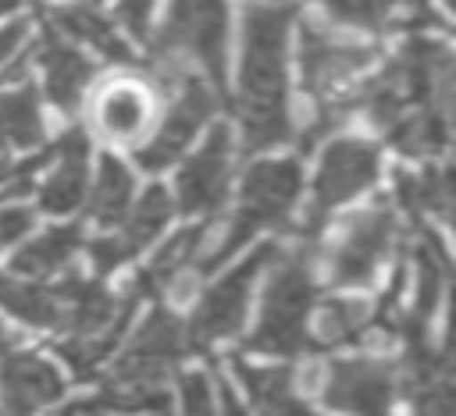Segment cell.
I'll use <instances>...</instances> for the list:
<instances>
[{
  "label": "cell",
  "mask_w": 456,
  "mask_h": 416,
  "mask_svg": "<svg viewBox=\"0 0 456 416\" xmlns=\"http://www.w3.org/2000/svg\"><path fill=\"white\" fill-rule=\"evenodd\" d=\"M289 28L292 4H256L242 18V64L235 114L242 149H271L292 135L289 121Z\"/></svg>",
  "instance_id": "1"
},
{
  "label": "cell",
  "mask_w": 456,
  "mask_h": 416,
  "mask_svg": "<svg viewBox=\"0 0 456 416\" xmlns=\"http://www.w3.org/2000/svg\"><path fill=\"white\" fill-rule=\"evenodd\" d=\"M189 327L167 313V309H153L146 316V324L139 327L132 348L125 352V359L110 370V377L103 380V388L89 398V412L96 409H153V412H167V377L178 366V359L189 352Z\"/></svg>",
  "instance_id": "2"
},
{
  "label": "cell",
  "mask_w": 456,
  "mask_h": 416,
  "mask_svg": "<svg viewBox=\"0 0 456 416\" xmlns=\"http://www.w3.org/2000/svg\"><path fill=\"white\" fill-rule=\"evenodd\" d=\"M374 50L367 43H353L335 36L324 25L306 21L299 28V68H303V89L317 107V117L310 121L306 142L331 132L338 121H346L353 107V85L360 71L370 64Z\"/></svg>",
  "instance_id": "3"
},
{
  "label": "cell",
  "mask_w": 456,
  "mask_h": 416,
  "mask_svg": "<svg viewBox=\"0 0 456 416\" xmlns=\"http://www.w3.org/2000/svg\"><path fill=\"white\" fill-rule=\"evenodd\" d=\"M157 60L167 78L203 75L224 85L228 68V7L224 0H171L157 32Z\"/></svg>",
  "instance_id": "4"
},
{
  "label": "cell",
  "mask_w": 456,
  "mask_h": 416,
  "mask_svg": "<svg viewBox=\"0 0 456 416\" xmlns=\"http://www.w3.org/2000/svg\"><path fill=\"white\" fill-rule=\"evenodd\" d=\"M299 164L296 160H260L246 171L242 181V196H239V210L232 217L228 235L207 252L203 270L224 263L228 256H235L256 231L281 224L299 196Z\"/></svg>",
  "instance_id": "5"
},
{
  "label": "cell",
  "mask_w": 456,
  "mask_h": 416,
  "mask_svg": "<svg viewBox=\"0 0 456 416\" xmlns=\"http://www.w3.org/2000/svg\"><path fill=\"white\" fill-rule=\"evenodd\" d=\"M317 299L310 263L303 252H292L271 277L264 302H260V324L249 338V348L256 352H299L306 345V316Z\"/></svg>",
  "instance_id": "6"
},
{
  "label": "cell",
  "mask_w": 456,
  "mask_h": 416,
  "mask_svg": "<svg viewBox=\"0 0 456 416\" xmlns=\"http://www.w3.org/2000/svg\"><path fill=\"white\" fill-rule=\"evenodd\" d=\"M392 242H395V210L388 203L353 213L331 249V281L338 288L367 284L378 274Z\"/></svg>",
  "instance_id": "7"
},
{
  "label": "cell",
  "mask_w": 456,
  "mask_h": 416,
  "mask_svg": "<svg viewBox=\"0 0 456 416\" xmlns=\"http://www.w3.org/2000/svg\"><path fill=\"white\" fill-rule=\"evenodd\" d=\"M271 256H274V242L256 245V252H249L235 270H228L203 295V302L196 306L192 324H189V341L192 345H210V341H221V338L239 331V324L246 316V306H249L253 281H256V274L264 270V263Z\"/></svg>",
  "instance_id": "8"
},
{
  "label": "cell",
  "mask_w": 456,
  "mask_h": 416,
  "mask_svg": "<svg viewBox=\"0 0 456 416\" xmlns=\"http://www.w3.org/2000/svg\"><path fill=\"white\" fill-rule=\"evenodd\" d=\"M378 178V146L363 142V139H335L317 164V178H314V210H310V224H321V217L342 203H349L353 196H360L363 188H370Z\"/></svg>",
  "instance_id": "9"
},
{
  "label": "cell",
  "mask_w": 456,
  "mask_h": 416,
  "mask_svg": "<svg viewBox=\"0 0 456 416\" xmlns=\"http://www.w3.org/2000/svg\"><path fill=\"white\" fill-rule=\"evenodd\" d=\"M395 366L385 359H338L328 366L324 402L349 416H392Z\"/></svg>",
  "instance_id": "10"
},
{
  "label": "cell",
  "mask_w": 456,
  "mask_h": 416,
  "mask_svg": "<svg viewBox=\"0 0 456 416\" xmlns=\"http://www.w3.org/2000/svg\"><path fill=\"white\" fill-rule=\"evenodd\" d=\"M175 85H178V92H175L171 110L164 114V121H160L157 135L150 139V146L139 149V164L146 171L167 167L192 142V135L207 124V117L214 114V92L203 85L200 75H192V71L175 75Z\"/></svg>",
  "instance_id": "11"
},
{
  "label": "cell",
  "mask_w": 456,
  "mask_h": 416,
  "mask_svg": "<svg viewBox=\"0 0 456 416\" xmlns=\"http://www.w3.org/2000/svg\"><path fill=\"white\" fill-rule=\"evenodd\" d=\"M157 117V96L139 78H110L93 96V124L110 142H139Z\"/></svg>",
  "instance_id": "12"
},
{
  "label": "cell",
  "mask_w": 456,
  "mask_h": 416,
  "mask_svg": "<svg viewBox=\"0 0 456 416\" xmlns=\"http://www.w3.org/2000/svg\"><path fill=\"white\" fill-rule=\"evenodd\" d=\"M232 174V135L228 128H214L200 153L178 174V203L185 213H214L224 203Z\"/></svg>",
  "instance_id": "13"
},
{
  "label": "cell",
  "mask_w": 456,
  "mask_h": 416,
  "mask_svg": "<svg viewBox=\"0 0 456 416\" xmlns=\"http://www.w3.org/2000/svg\"><path fill=\"white\" fill-rule=\"evenodd\" d=\"M167 220H171V196H167L160 185L146 188L142 199L135 203V210L125 217L121 231L103 235V238H96V242L89 245V256H93L96 270H100V274H110L114 267H121V263H125L132 252H139Z\"/></svg>",
  "instance_id": "14"
},
{
  "label": "cell",
  "mask_w": 456,
  "mask_h": 416,
  "mask_svg": "<svg viewBox=\"0 0 456 416\" xmlns=\"http://www.w3.org/2000/svg\"><path fill=\"white\" fill-rule=\"evenodd\" d=\"M64 391L53 363L32 352H11L0 363V398L7 416H36L46 402H57Z\"/></svg>",
  "instance_id": "15"
},
{
  "label": "cell",
  "mask_w": 456,
  "mask_h": 416,
  "mask_svg": "<svg viewBox=\"0 0 456 416\" xmlns=\"http://www.w3.org/2000/svg\"><path fill=\"white\" fill-rule=\"evenodd\" d=\"M36 64L43 71L46 92L61 110H75L86 96V85L93 78V64L89 57L78 50V43H71L68 36H61L53 25L43 32V39L36 43Z\"/></svg>",
  "instance_id": "16"
},
{
  "label": "cell",
  "mask_w": 456,
  "mask_h": 416,
  "mask_svg": "<svg viewBox=\"0 0 456 416\" xmlns=\"http://www.w3.org/2000/svg\"><path fill=\"white\" fill-rule=\"evenodd\" d=\"M86 160H89V142L82 132H68L57 149H53V167L46 181L39 185V206L50 213H68L82 203L86 196Z\"/></svg>",
  "instance_id": "17"
},
{
  "label": "cell",
  "mask_w": 456,
  "mask_h": 416,
  "mask_svg": "<svg viewBox=\"0 0 456 416\" xmlns=\"http://www.w3.org/2000/svg\"><path fill=\"white\" fill-rule=\"evenodd\" d=\"M235 370L260 416H317L292 388V370L281 366H249L235 359Z\"/></svg>",
  "instance_id": "18"
},
{
  "label": "cell",
  "mask_w": 456,
  "mask_h": 416,
  "mask_svg": "<svg viewBox=\"0 0 456 416\" xmlns=\"http://www.w3.org/2000/svg\"><path fill=\"white\" fill-rule=\"evenodd\" d=\"M50 25H53L61 36H68L71 43H86V46H93L96 53H103V57H110V60H128L125 39H121V36L114 32V25H110L100 11H93V7H82V4L53 7Z\"/></svg>",
  "instance_id": "19"
},
{
  "label": "cell",
  "mask_w": 456,
  "mask_h": 416,
  "mask_svg": "<svg viewBox=\"0 0 456 416\" xmlns=\"http://www.w3.org/2000/svg\"><path fill=\"white\" fill-rule=\"evenodd\" d=\"M43 142V114L36 89L28 82L0 92V146L32 149Z\"/></svg>",
  "instance_id": "20"
},
{
  "label": "cell",
  "mask_w": 456,
  "mask_h": 416,
  "mask_svg": "<svg viewBox=\"0 0 456 416\" xmlns=\"http://www.w3.org/2000/svg\"><path fill=\"white\" fill-rule=\"evenodd\" d=\"M82 235L75 224L68 228H50L39 238H32L18 256H14V274L18 277H50L61 267H68V260L78 252Z\"/></svg>",
  "instance_id": "21"
},
{
  "label": "cell",
  "mask_w": 456,
  "mask_h": 416,
  "mask_svg": "<svg viewBox=\"0 0 456 416\" xmlns=\"http://www.w3.org/2000/svg\"><path fill=\"white\" fill-rule=\"evenodd\" d=\"M128 203H132V174L125 171L121 160L103 156L93 196H89V217L96 224H118L128 213Z\"/></svg>",
  "instance_id": "22"
},
{
  "label": "cell",
  "mask_w": 456,
  "mask_h": 416,
  "mask_svg": "<svg viewBox=\"0 0 456 416\" xmlns=\"http://www.w3.org/2000/svg\"><path fill=\"white\" fill-rule=\"evenodd\" d=\"M203 242V231L200 228H185L171 245H164L157 252V260L139 274V292H160L164 284H171V277L189 263L196 260V245Z\"/></svg>",
  "instance_id": "23"
},
{
  "label": "cell",
  "mask_w": 456,
  "mask_h": 416,
  "mask_svg": "<svg viewBox=\"0 0 456 416\" xmlns=\"http://www.w3.org/2000/svg\"><path fill=\"white\" fill-rule=\"evenodd\" d=\"M370 324V309L353 299H331L317 309V345H338L356 338Z\"/></svg>",
  "instance_id": "24"
},
{
  "label": "cell",
  "mask_w": 456,
  "mask_h": 416,
  "mask_svg": "<svg viewBox=\"0 0 456 416\" xmlns=\"http://www.w3.org/2000/svg\"><path fill=\"white\" fill-rule=\"evenodd\" d=\"M331 18L353 28H381L395 14V0H317Z\"/></svg>",
  "instance_id": "25"
},
{
  "label": "cell",
  "mask_w": 456,
  "mask_h": 416,
  "mask_svg": "<svg viewBox=\"0 0 456 416\" xmlns=\"http://www.w3.org/2000/svg\"><path fill=\"white\" fill-rule=\"evenodd\" d=\"M178 398L182 416H214V388L203 373H185L178 380Z\"/></svg>",
  "instance_id": "26"
},
{
  "label": "cell",
  "mask_w": 456,
  "mask_h": 416,
  "mask_svg": "<svg viewBox=\"0 0 456 416\" xmlns=\"http://www.w3.org/2000/svg\"><path fill=\"white\" fill-rule=\"evenodd\" d=\"M25 231H32V213L25 206H0V249L18 242Z\"/></svg>",
  "instance_id": "27"
},
{
  "label": "cell",
  "mask_w": 456,
  "mask_h": 416,
  "mask_svg": "<svg viewBox=\"0 0 456 416\" xmlns=\"http://www.w3.org/2000/svg\"><path fill=\"white\" fill-rule=\"evenodd\" d=\"M150 7H153V0H118V18L125 21V28L132 36H142L146 32V18H150Z\"/></svg>",
  "instance_id": "28"
},
{
  "label": "cell",
  "mask_w": 456,
  "mask_h": 416,
  "mask_svg": "<svg viewBox=\"0 0 456 416\" xmlns=\"http://www.w3.org/2000/svg\"><path fill=\"white\" fill-rule=\"evenodd\" d=\"M25 36H28V25H25V21H11V25L0 28V64H7V60L21 50Z\"/></svg>",
  "instance_id": "29"
},
{
  "label": "cell",
  "mask_w": 456,
  "mask_h": 416,
  "mask_svg": "<svg viewBox=\"0 0 456 416\" xmlns=\"http://www.w3.org/2000/svg\"><path fill=\"white\" fill-rule=\"evenodd\" d=\"M221 412H224V416H246L242 402L235 398V391H232L228 384H221Z\"/></svg>",
  "instance_id": "30"
},
{
  "label": "cell",
  "mask_w": 456,
  "mask_h": 416,
  "mask_svg": "<svg viewBox=\"0 0 456 416\" xmlns=\"http://www.w3.org/2000/svg\"><path fill=\"white\" fill-rule=\"evenodd\" d=\"M18 7V0H0V14H11Z\"/></svg>",
  "instance_id": "31"
},
{
  "label": "cell",
  "mask_w": 456,
  "mask_h": 416,
  "mask_svg": "<svg viewBox=\"0 0 456 416\" xmlns=\"http://www.w3.org/2000/svg\"><path fill=\"white\" fill-rule=\"evenodd\" d=\"M4 171H7V149L0 146V178H4Z\"/></svg>",
  "instance_id": "32"
},
{
  "label": "cell",
  "mask_w": 456,
  "mask_h": 416,
  "mask_svg": "<svg viewBox=\"0 0 456 416\" xmlns=\"http://www.w3.org/2000/svg\"><path fill=\"white\" fill-rule=\"evenodd\" d=\"M4 348H7V331L0 327V352H4Z\"/></svg>",
  "instance_id": "33"
},
{
  "label": "cell",
  "mask_w": 456,
  "mask_h": 416,
  "mask_svg": "<svg viewBox=\"0 0 456 416\" xmlns=\"http://www.w3.org/2000/svg\"><path fill=\"white\" fill-rule=\"evenodd\" d=\"M89 416H103V412H89Z\"/></svg>",
  "instance_id": "34"
}]
</instances>
